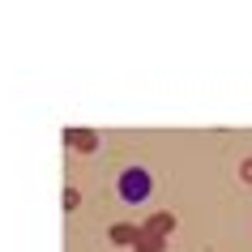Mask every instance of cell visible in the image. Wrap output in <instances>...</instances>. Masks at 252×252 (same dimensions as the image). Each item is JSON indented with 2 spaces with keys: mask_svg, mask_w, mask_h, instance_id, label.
<instances>
[{
  "mask_svg": "<svg viewBox=\"0 0 252 252\" xmlns=\"http://www.w3.org/2000/svg\"><path fill=\"white\" fill-rule=\"evenodd\" d=\"M116 192L124 205H141V201H150V192H154V180H150L146 167H124V171L116 175Z\"/></svg>",
  "mask_w": 252,
  "mask_h": 252,
  "instance_id": "6da1fadb",
  "label": "cell"
},
{
  "mask_svg": "<svg viewBox=\"0 0 252 252\" xmlns=\"http://www.w3.org/2000/svg\"><path fill=\"white\" fill-rule=\"evenodd\" d=\"M64 146L90 154V150H98V133H94V128H64Z\"/></svg>",
  "mask_w": 252,
  "mask_h": 252,
  "instance_id": "7a4b0ae2",
  "label": "cell"
},
{
  "mask_svg": "<svg viewBox=\"0 0 252 252\" xmlns=\"http://www.w3.org/2000/svg\"><path fill=\"white\" fill-rule=\"evenodd\" d=\"M141 231H154V235L171 239V231H175V214H171V210H158V214H150L146 222H141Z\"/></svg>",
  "mask_w": 252,
  "mask_h": 252,
  "instance_id": "3957f363",
  "label": "cell"
},
{
  "mask_svg": "<svg viewBox=\"0 0 252 252\" xmlns=\"http://www.w3.org/2000/svg\"><path fill=\"white\" fill-rule=\"evenodd\" d=\"M133 248H137V252H162V248H167V239H162V235H154V231H137Z\"/></svg>",
  "mask_w": 252,
  "mask_h": 252,
  "instance_id": "277c9868",
  "label": "cell"
},
{
  "mask_svg": "<svg viewBox=\"0 0 252 252\" xmlns=\"http://www.w3.org/2000/svg\"><path fill=\"white\" fill-rule=\"evenodd\" d=\"M137 231H141L137 222H116V226H111V244H133Z\"/></svg>",
  "mask_w": 252,
  "mask_h": 252,
  "instance_id": "5b68a950",
  "label": "cell"
},
{
  "mask_svg": "<svg viewBox=\"0 0 252 252\" xmlns=\"http://www.w3.org/2000/svg\"><path fill=\"white\" fill-rule=\"evenodd\" d=\"M60 201H64V210H77V205H81V192H77V188H64V197H60Z\"/></svg>",
  "mask_w": 252,
  "mask_h": 252,
  "instance_id": "8992f818",
  "label": "cell"
},
{
  "mask_svg": "<svg viewBox=\"0 0 252 252\" xmlns=\"http://www.w3.org/2000/svg\"><path fill=\"white\" fill-rule=\"evenodd\" d=\"M244 180H252V158H248V162H244Z\"/></svg>",
  "mask_w": 252,
  "mask_h": 252,
  "instance_id": "52a82bcc",
  "label": "cell"
}]
</instances>
